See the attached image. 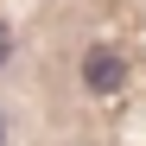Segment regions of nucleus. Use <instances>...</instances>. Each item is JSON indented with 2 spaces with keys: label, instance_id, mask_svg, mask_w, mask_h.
Listing matches in <instances>:
<instances>
[{
  "label": "nucleus",
  "instance_id": "7ed1b4c3",
  "mask_svg": "<svg viewBox=\"0 0 146 146\" xmlns=\"http://www.w3.org/2000/svg\"><path fill=\"white\" fill-rule=\"evenodd\" d=\"M0 146H7V114H0Z\"/></svg>",
  "mask_w": 146,
  "mask_h": 146
},
{
  "label": "nucleus",
  "instance_id": "f257e3e1",
  "mask_svg": "<svg viewBox=\"0 0 146 146\" xmlns=\"http://www.w3.org/2000/svg\"><path fill=\"white\" fill-rule=\"evenodd\" d=\"M121 83H127V57H121V51H108V44L83 51V89L89 95H114Z\"/></svg>",
  "mask_w": 146,
  "mask_h": 146
},
{
  "label": "nucleus",
  "instance_id": "f03ea898",
  "mask_svg": "<svg viewBox=\"0 0 146 146\" xmlns=\"http://www.w3.org/2000/svg\"><path fill=\"white\" fill-rule=\"evenodd\" d=\"M7 57H13V32L0 26V64H7Z\"/></svg>",
  "mask_w": 146,
  "mask_h": 146
}]
</instances>
